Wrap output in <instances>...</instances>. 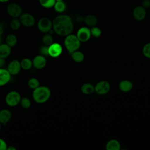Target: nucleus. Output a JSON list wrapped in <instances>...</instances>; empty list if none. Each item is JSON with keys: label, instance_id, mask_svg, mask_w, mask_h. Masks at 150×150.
Returning <instances> with one entry per match:
<instances>
[{"label": "nucleus", "instance_id": "obj_12", "mask_svg": "<svg viewBox=\"0 0 150 150\" xmlns=\"http://www.w3.org/2000/svg\"><path fill=\"white\" fill-rule=\"evenodd\" d=\"M21 69V63L18 60H12L8 66L7 70L11 75H16L18 74Z\"/></svg>", "mask_w": 150, "mask_h": 150}, {"label": "nucleus", "instance_id": "obj_22", "mask_svg": "<svg viewBox=\"0 0 150 150\" xmlns=\"http://www.w3.org/2000/svg\"><path fill=\"white\" fill-rule=\"evenodd\" d=\"M81 90L85 94H90L94 91V87L91 84L85 83L81 86Z\"/></svg>", "mask_w": 150, "mask_h": 150}, {"label": "nucleus", "instance_id": "obj_5", "mask_svg": "<svg viewBox=\"0 0 150 150\" xmlns=\"http://www.w3.org/2000/svg\"><path fill=\"white\" fill-rule=\"evenodd\" d=\"M38 28L42 33H49L52 29V21L47 17H43L38 22Z\"/></svg>", "mask_w": 150, "mask_h": 150}, {"label": "nucleus", "instance_id": "obj_19", "mask_svg": "<svg viewBox=\"0 0 150 150\" xmlns=\"http://www.w3.org/2000/svg\"><path fill=\"white\" fill-rule=\"evenodd\" d=\"M106 149L107 150H119L120 149V144L117 139H110L106 144Z\"/></svg>", "mask_w": 150, "mask_h": 150}, {"label": "nucleus", "instance_id": "obj_13", "mask_svg": "<svg viewBox=\"0 0 150 150\" xmlns=\"http://www.w3.org/2000/svg\"><path fill=\"white\" fill-rule=\"evenodd\" d=\"M46 63L47 61L46 57L41 54L36 56L32 60L33 66L38 69H43L46 66Z\"/></svg>", "mask_w": 150, "mask_h": 150}, {"label": "nucleus", "instance_id": "obj_14", "mask_svg": "<svg viewBox=\"0 0 150 150\" xmlns=\"http://www.w3.org/2000/svg\"><path fill=\"white\" fill-rule=\"evenodd\" d=\"M11 74L7 69L0 68V86L6 85L11 80Z\"/></svg>", "mask_w": 150, "mask_h": 150}, {"label": "nucleus", "instance_id": "obj_31", "mask_svg": "<svg viewBox=\"0 0 150 150\" xmlns=\"http://www.w3.org/2000/svg\"><path fill=\"white\" fill-rule=\"evenodd\" d=\"M142 53L146 57L150 58V43H146L143 47Z\"/></svg>", "mask_w": 150, "mask_h": 150}, {"label": "nucleus", "instance_id": "obj_25", "mask_svg": "<svg viewBox=\"0 0 150 150\" xmlns=\"http://www.w3.org/2000/svg\"><path fill=\"white\" fill-rule=\"evenodd\" d=\"M42 42L43 45L46 46H50L52 43H53V39L50 33H45V34L42 37Z\"/></svg>", "mask_w": 150, "mask_h": 150}, {"label": "nucleus", "instance_id": "obj_7", "mask_svg": "<svg viewBox=\"0 0 150 150\" xmlns=\"http://www.w3.org/2000/svg\"><path fill=\"white\" fill-rule=\"evenodd\" d=\"M19 21L22 25L27 28H30L35 23L34 16L28 13H22L19 16Z\"/></svg>", "mask_w": 150, "mask_h": 150}, {"label": "nucleus", "instance_id": "obj_36", "mask_svg": "<svg viewBox=\"0 0 150 150\" xmlns=\"http://www.w3.org/2000/svg\"><path fill=\"white\" fill-rule=\"evenodd\" d=\"M77 21L78 22H82L83 21H84V18H83V17H81V16H79L77 17Z\"/></svg>", "mask_w": 150, "mask_h": 150}, {"label": "nucleus", "instance_id": "obj_17", "mask_svg": "<svg viewBox=\"0 0 150 150\" xmlns=\"http://www.w3.org/2000/svg\"><path fill=\"white\" fill-rule=\"evenodd\" d=\"M118 87L120 90L122 91L128 92L132 89L133 84L129 80H123L120 82Z\"/></svg>", "mask_w": 150, "mask_h": 150}, {"label": "nucleus", "instance_id": "obj_10", "mask_svg": "<svg viewBox=\"0 0 150 150\" xmlns=\"http://www.w3.org/2000/svg\"><path fill=\"white\" fill-rule=\"evenodd\" d=\"M76 36L80 42H85L87 41L91 36L90 29L87 27H81L77 30Z\"/></svg>", "mask_w": 150, "mask_h": 150}, {"label": "nucleus", "instance_id": "obj_21", "mask_svg": "<svg viewBox=\"0 0 150 150\" xmlns=\"http://www.w3.org/2000/svg\"><path fill=\"white\" fill-rule=\"evenodd\" d=\"M53 8L55 11H56L57 12L63 13L66 9V4L63 1H56L53 6Z\"/></svg>", "mask_w": 150, "mask_h": 150}, {"label": "nucleus", "instance_id": "obj_35", "mask_svg": "<svg viewBox=\"0 0 150 150\" xmlns=\"http://www.w3.org/2000/svg\"><path fill=\"white\" fill-rule=\"evenodd\" d=\"M5 64V59L0 57V68H2Z\"/></svg>", "mask_w": 150, "mask_h": 150}, {"label": "nucleus", "instance_id": "obj_27", "mask_svg": "<svg viewBox=\"0 0 150 150\" xmlns=\"http://www.w3.org/2000/svg\"><path fill=\"white\" fill-rule=\"evenodd\" d=\"M28 86L30 88L34 90L35 88H36L39 86L40 83L38 79H36L35 77H32L28 80Z\"/></svg>", "mask_w": 150, "mask_h": 150}, {"label": "nucleus", "instance_id": "obj_33", "mask_svg": "<svg viewBox=\"0 0 150 150\" xmlns=\"http://www.w3.org/2000/svg\"><path fill=\"white\" fill-rule=\"evenodd\" d=\"M7 144L2 138H0V150H6Z\"/></svg>", "mask_w": 150, "mask_h": 150}, {"label": "nucleus", "instance_id": "obj_3", "mask_svg": "<svg viewBox=\"0 0 150 150\" xmlns=\"http://www.w3.org/2000/svg\"><path fill=\"white\" fill-rule=\"evenodd\" d=\"M64 46L67 50L71 53L72 52L77 50L80 46V41L76 35L69 34L66 36L64 39Z\"/></svg>", "mask_w": 150, "mask_h": 150}, {"label": "nucleus", "instance_id": "obj_29", "mask_svg": "<svg viewBox=\"0 0 150 150\" xmlns=\"http://www.w3.org/2000/svg\"><path fill=\"white\" fill-rule=\"evenodd\" d=\"M19 103L22 107L25 109H28L31 106V101L27 97H21Z\"/></svg>", "mask_w": 150, "mask_h": 150}, {"label": "nucleus", "instance_id": "obj_38", "mask_svg": "<svg viewBox=\"0 0 150 150\" xmlns=\"http://www.w3.org/2000/svg\"><path fill=\"white\" fill-rule=\"evenodd\" d=\"M4 28H3L2 26L0 25V36H2V34H3V33H4Z\"/></svg>", "mask_w": 150, "mask_h": 150}, {"label": "nucleus", "instance_id": "obj_20", "mask_svg": "<svg viewBox=\"0 0 150 150\" xmlns=\"http://www.w3.org/2000/svg\"><path fill=\"white\" fill-rule=\"evenodd\" d=\"M70 54H71V57L72 59L76 62L80 63L84 60V55L82 52H81L80 51L76 50Z\"/></svg>", "mask_w": 150, "mask_h": 150}, {"label": "nucleus", "instance_id": "obj_11", "mask_svg": "<svg viewBox=\"0 0 150 150\" xmlns=\"http://www.w3.org/2000/svg\"><path fill=\"white\" fill-rule=\"evenodd\" d=\"M132 15L134 18L138 21H142L145 19L146 15V9L141 6H136L132 12Z\"/></svg>", "mask_w": 150, "mask_h": 150}, {"label": "nucleus", "instance_id": "obj_32", "mask_svg": "<svg viewBox=\"0 0 150 150\" xmlns=\"http://www.w3.org/2000/svg\"><path fill=\"white\" fill-rule=\"evenodd\" d=\"M39 53L41 55L43 56H46L48 54V46H46L45 45L41 46L39 49Z\"/></svg>", "mask_w": 150, "mask_h": 150}, {"label": "nucleus", "instance_id": "obj_9", "mask_svg": "<svg viewBox=\"0 0 150 150\" xmlns=\"http://www.w3.org/2000/svg\"><path fill=\"white\" fill-rule=\"evenodd\" d=\"M62 52V47L58 43H53L48 46V54L52 57H59Z\"/></svg>", "mask_w": 150, "mask_h": 150}, {"label": "nucleus", "instance_id": "obj_8", "mask_svg": "<svg viewBox=\"0 0 150 150\" xmlns=\"http://www.w3.org/2000/svg\"><path fill=\"white\" fill-rule=\"evenodd\" d=\"M110 89V85L107 81H99L94 87V91L98 94L103 95L107 93Z\"/></svg>", "mask_w": 150, "mask_h": 150}, {"label": "nucleus", "instance_id": "obj_23", "mask_svg": "<svg viewBox=\"0 0 150 150\" xmlns=\"http://www.w3.org/2000/svg\"><path fill=\"white\" fill-rule=\"evenodd\" d=\"M20 63L21 68L25 70H29L33 66L32 60H31L29 58H23V59H22Z\"/></svg>", "mask_w": 150, "mask_h": 150}, {"label": "nucleus", "instance_id": "obj_1", "mask_svg": "<svg viewBox=\"0 0 150 150\" xmlns=\"http://www.w3.org/2000/svg\"><path fill=\"white\" fill-rule=\"evenodd\" d=\"M53 30L57 35L66 36L73 30V23L71 17L67 15L61 14L56 16L52 21Z\"/></svg>", "mask_w": 150, "mask_h": 150}, {"label": "nucleus", "instance_id": "obj_34", "mask_svg": "<svg viewBox=\"0 0 150 150\" xmlns=\"http://www.w3.org/2000/svg\"><path fill=\"white\" fill-rule=\"evenodd\" d=\"M141 6L145 9L149 8L150 7V0H143L141 4Z\"/></svg>", "mask_w": 150, "mask_h": 150}, {"label": "nucleus", "instance_id": "obj_4", "mask_svg": "<svg viewBox=\"0 0 150 150\" xmlns=\"http://www.w3.org/2000/svg\"><path fill=\"white\" fill-rule=\"evenodd\" d=\"M21 96L16 91H11L7 93L5 97V102L10 107L17 105L21 101Z\"/></svg>", "mask_w": 150, "mask_h": 150}, {"label": "nucleus", "instance_id": "obj_18", "mask_svg": "<svg viewBox=\"0 0 150 150\" xmlns=\"http://www.w3.org/2000/svg\"><path fill=\"white\" fill-rule=\"evenodd\" d=\"M83 21L88 26L93 27L97 25L98 20L96 16L93 15H87L84 18Z\"/></svg>", "mask_w": 150, "mask_h": 150}, {"label": "nucleus", "instance_id": "obj_39", "mask_svg": "<svg viewBox=\"0 0 150 150\" xmlns=\"http://www.w3.org/2000/svg\"><path fill=\"white\" fill-rule=\"evenodd\" d=\"M9 0H0V2H2V3H4V2H6L8 1H9Z\"/></svg>", "mask_w": 150, "mask_h": 150}, {"label": "nucleus", "instance_id": "obj_28", "mask_svg": "<svg viewBox=\"0 0 150 150\" xmlns=\"http://www.w3.org/2000/svg\"><path fill=\"white\" fill-rule=\"evenodd\" d=\"M40 4L43 8H50L53 7L56 1L55 0H39Z\"/></svg>", "mask_w": 150, "mask_h": 150}, {"label": "nucleus", "instance_id": "obj_30", "mask_svg": "<svg viewBox=\"0 0 150 150\" xmlns=\"http://www.w3.org/2000/svg\"><path fill=\"white\" fill-rule=\"evenodd\" d=\"M90 33L91 35H92L93 37L98 38L101 35V30L98 27L94 26L91 27V28L90 29Z\"/></svg>", "mask_w": 150, "mask_h": 150}, {"label": "nucleus", "instance_id": "obj_40", "mask_svg": "<svg viewBox=\"0 0 150 150\" xmlns=\"http://www.w3.org/2000/svg\"><path fill=\"white\" fill-rule=\"evenodd\" d=\"M2 42V36H0V44H1Z\"/></svg>", "mask_w": 150, "mask_h": 150}, {"label": "nucleus", "instance_id": "obj_16", "mask_svg": "<svg viewBox=\"0 0 150 150\" xmlns=\"http://www.w3.org/2000/svg\"><path fill=\"white\" fill-rule=\"evenodd\" d=\"M11 53V47L6 43L0 44V57L5 59L8 57Z\"/></svg>", "mask_w": 150, "mask_h": 150}, {"label": "nucleus", "instance_id": "obj_15", "mask_svg": "<svg viewBox=\"0 0 150 150\" xmlns=\"http://www.w3.org/2000/svg\"><path fill=\"white\" fill-rule=\"evenodd\" d=\"M12 117L11 112L8 109H2L0 111V123L6 125Z\"/></svg>", "mask_w": 150, "mask_h": 150}, {"label": "nucleus", "instance_id": "obj_26", "mask_svg": "<svg viewBox=\"0 0 150 150\" xmlns=\"http://www.w3.org/2000/svg\"><path fill=\"white\" fill-rule=\"evenodd\" d=\"M21 25V22L19 21V19H18V18H13L9 23V26L10 28L14 30H16L18 29H19L20 26Z\"/></svg>", "mask_w": 150, "mask_h": 150}, {"label": "nucleus", "instance_id": "obj_37", "mask_svg": "<svg viewBox=\"0 0 150 150\" xmlns=\"http://www.w3.org/2000/svg\"><path fill=\"white\" fill-rule=\"evenodd\" d=\"M6 150H16V148L13 146H10L9 147L7 146V148H6Z\"/></svg>", "mask_w": 150, "mask_h": 150}, {"label": "nucleus", "instance_id": "obj_42", "mask_svg": "<svg viewBox=\"0 0 150 150\" xmlns=\"http://www.w3.org/2000/svg\"><path fill=\"white\" fill-rule=\"evenodd\" d=\"M56 1H56H63V0H55Z\"/></svg>", "mask_w": 150, "mask_h": 150}, {"label": "nucleus", "instance_id": "obj_41", "mask_svg": "<svg viewBox=\"0 0 150 150\" xmlns=\"http://www.w3.org/2000/svg\"><path fill=\"white\" fill-rule=\"evenodd\" d=\"M1 128H2V124L0 123V130L1 129Z\"/></svg>", "mask_w": 150, "mask_h": 150}, {"label": "nucleus", "instance_id": "obj_2", "mask_svg": "<svg viewBox=\"0 0 150 150\" xmlns=\"http://www.w3.org/2000/svg\"><path fill=\"white\" fill-rule=\"evenodd\" d=\"M51 91L47 86H39L35 88L32 93V97L34 101L39 104L46 102L50 98Z\"/></svg>", "mask_w": 150, "mask_h": 150}, {"label": "nucleus", "instance_id": "obj_24", "mask_svg": "<svg viewBox=\"0 0 150 150\" xmlns=\"http://www.w3.org/2000/svg\"><path fill=\"white\" fill-rule=\"evenodd\" d=\"M5 42L10 47H13L17 43V38L13 34H9L5 39Z\"/></svg>", "mask_w": 150, "mask_h": 150}, {"label": "nucleus", "instance_id": "obj_6", "mask_svg": "<svg viewBox=\"0 0 150 150\" xmlns=\"http://www.w3.org/2000/svg\"><path fill=\"white\" fill-rule=\"evenodd\" d=\"M6 11L8 15L13 18H19L22 13V9L21 6L15 2H12L8 5Z\"/></svg>", "mask_w": 150, "mask_h": 150}]
</instances>
